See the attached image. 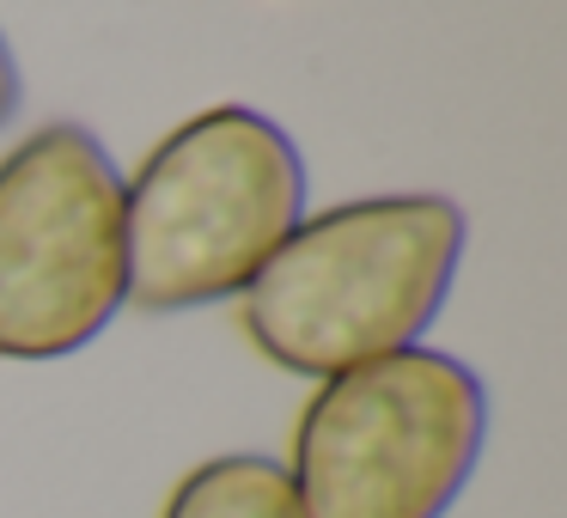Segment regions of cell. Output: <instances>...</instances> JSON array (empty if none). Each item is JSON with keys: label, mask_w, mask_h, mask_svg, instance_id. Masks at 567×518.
<instances>
[{"label": "cell", "mask_w": 567, "mask_h": 518, "mask_svg": "<svg viewBox=\"0 0 567 518\" xmlns=\"http://www.w3.org/2000/svg\"><path fill=\"white\" fill-rule=\"evenodd\" d=\"M464 238V208L433 189L306 214L238 293L245 335L262 360L318 384L421 348L452 293Z\"/></svg>", "instance_id": "obj_1"}, {"label": "cell", "mask_w": 567, "mask_h": 518, "mask_svg": "<svg viewBox=\"0 0 567 518\" xmlns=\"http://www.w3.org/2000/svg\"><path fill=\"white\" fill-rule=\"evenodd\" d=\"M306 220V159L250 104L177 123L123 184L128 305L189 311L238 299Z\"/></svg>", "instance_id": "obj_2"}, {"label": "cell", "mask_w": 567, "mask_h": 518, "mask_svg": "<svg viewBox=\"0 0 567 518\" xmlns=\"http://www.w3.org/2000/svg\"><path fill=\"white\" fill-rule=\"evenodd\" d=\"M488 439V391L457 354L403 348L323 379L293 427L306 518H445Z\"/></svg>", "instance_id": "obj_3"}, {"label": "cell", "mask_w": 567, "mask_h": 518, "mask_svg": "<svg viewBox=\"0 0 567 518\" xmlns=\"http://www.w3.org/2000/svg\"><path fill=\"white\" fill-rule=\"evenodd\" d=\"M128 299L123 172L80 123H50L0 159V360H62Z\"/></svg>", "instance_id": "obj_4"}, {"label": "cell", "mask_w": 567, "mask_h": 518, "mask_svg": "<svg viewBox=\"0 0 567 518\" xmlns=\"http://www.w3.org/2000/svg\"><path fill=\"white\" fill-rule=\"evenodd\" d=\"M159 518H306L287 464L262 452H226L196 464L172 488Z\"/></svg>", "instance_id": "obj_5"}, {"label": "cell", "mask_w": 567, "mask_h": 518, "mask_svg": "<svg viewBox=\"0 0 567 518\" xmlns=\"http://www.w3.org/2000/svg\"><path fill=\"white\" fill-rule=\"evenodd\" d=\"M19 99H25V80H19V62H13V43L0 38V128L19 116Z\"/></svg>", "instance_id": "obj_6"}]
</instances>
